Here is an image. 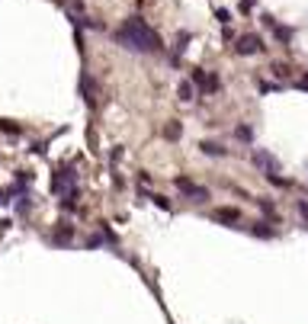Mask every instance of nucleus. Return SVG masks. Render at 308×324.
Masks as SVG:
<instances>
[{
  "label": "nucleus",
  "mask_w": 308,
  "mask_h": 324,
  "mask_svg": "<svg viewBox=\"0 0 308 324\" xmlns=\"http://www.w3.org/2000/svg\"><path fill=\"white\" fill-rule=\"evenodd\" d=\"M295 209H299V215L308 222V202H305V199H299V202H295Z\"/></svg>",
  "instance_id": "bb28decb"
},
{
  "label": "nucleus",
  "mask_w": 308,
  "mask_h": 324,
  "mask_svg": "<svg viewBox=\"0 0 308 324\" xmlns=\"http://www.w3.org/2000/svg\"><path fill=\"white\" fill-rule=\"evenodd\" d=\"M273 36H276L279 42H292V36H295V32L289 29V26H279V23H276V26H273Z\"/></svg>",
  "instance_id": "aec40b11"
},
{
  "label": "nucleus",
  "mask_w": 308,
  "mask_h": 324,
  "mask_svg": "<svg viewBox=\"0 0 308 324\" xmlns=\"http://www.w3.org/2000/svg\"><path fill=\"white\" fill-rule=\"evenodd\" d=\"M77 209H80V190H74L61 199V212H77Z\"/></svg>",
  "instance_id": "2eb2a0df"
},
{
  "label": "nucleus",
  "mask_w": 308,
  "mask_h": 324,
  "mask_svg": "<svg viewBox=\"0 0 308 324\" xmlns=\"http://www.w3.org/2000/svg\"><path fill=\"white\" fill-rule=\"evenodd\" d=\"M234 52H238L241 58H250V55L263 52V39H260V36H254V32H247V36H238V42H234Z\"/></svg>",
  "instance_id": "423d86ee"
},
{
  "label": "nucleus",
  "mask_w": 308,
  "mask_h": 324,
  "mask_svg": "<svg viewBox=\"0 0 308 324\" xmlns=\"http://www.w3.org/2000/svg\"><path fill=\"white\" fill-rule=\"evenodd\" d=\"M0 132H3V135H10V138H19V135H23V129H19L13 119H0Z\"/></svg>",
  "instance_id": "dca6fc26"
},
{
  "label": "nucleus",
  "mask_w": 308,
  "mask_h": 324,
  "mask_svg": "<svg viewBox=\"0 0 308 324\" xmlns=\"http://www.w3.org/2000/svg\"><path fill=\"white\" fill-rule=\"evenodd\" d=\"M250 161H254V167L260 170L263 177H270V173H279V161L270 151H263V148H254V154H250Z\"/></svg>",
  "instance_id": "20e7f679"
},
{
  "label": "nucleus",
  "mask_w": 308,
  "mask_h": 324,
  "mask_svg": "<svg viewBox=\"0 0 308 324\" xmlns=\"http://www.w3.org/2000/svg\"><path fill=\"white\" fill-rule=\"evenodd\" d=\"M173 183H177V190H180V193H183L190 202H209V199H212V193H209V186L192 183L190 177H177Z\"/></svg>",
  "instance_id": "7ed1b4c3"
},
{
  "label": "nucleus",
  "mask_w": 308,
  "mask_h": 324,
  "mask_svg": "<svg viewBox=\"0 0 308 324\" xmlns=\"http://www.w3.org/2000/svg\"><path fill=\"white\" fill-rule=\"evenodd\" d=\"M257 87H260V93H279L286 84H267V80H263V84H257Z\"/></svg>",
  "instance_id": "a878e982"
},
{
  "label": "nucleus",
  "mask_w": 308,
  "mask_h": 324,
  "mask_svg": "<svg viewBox=\"0 0 308 324\" xmlns=\"http://www.w3.org/2000/svg\"><path fill=\"white\" fill-rule=\"evenodd\" d=\"M80 90H84V103L87 106H93V103H96V90H93V80H90V74H80Z\"/></svg>",
  "instance_id": "f8f14e48"
},
{
  "label": "nucleus",
  "mask_w": 308,
  "mask_h": 324,
  "mask_svg": "<svg viewBox=\"0 0 308 324\" xmlns=\"http://www.w3.org/2000/svg\"><path fill=\"white\" fill-rule=\"evenodd\" d=\"M138 193L145 196V199H151L157 209H164V212H173V206H170V199H167V196H161V193H148V190H138Z\"/></svg>",
  "instance_id": "4468645a"
},
{
  "label": "nucleus",
  "mask_w": 308,
  "mask_h": 324,
  "mask_svg": "<svg viewBox=\"0 0 308 324\" xmlns=\"http://www.w3.org/2000/svg\"><path fill=\"white\" fill-rule=\"evenodd\" d=\"M247 231L254 234V238H260V241H270V238H276V228H270V222H254Z\"/></svg>",
  "instance_id": "9b49d317"
},
{
  "label": "nucleus",
  "mask_w": 308,
  "mask_h": 324,
  "mask_svg": "<svg viewBox=\"0 0 308 324\" xmlns=\"http://www.w3.org/2000/svg\"><path fill=\"white\" fill-rule=\"evenodd\" d=\"M13 180H16V186L29 190V183L36 180V173H32V170H16V173H13Z\"/></svg>",
  "instance_id": "a211bd4d"
},
{
  "label": "nucleus",
  "mask_w": 308,
  "mask_h": 324,
  "mask_svg": "<svg viewBox=\"0 0 308 324\" xmlns=\"http://www.w3.org/2000/svg\"><path fill=\"white\" fill-rule=\"evenodd\" d=\"M13 196H16L13 186H0V206H10V202H13Z\"/></svg>",
  "instance_id": "5701e85b"
},
{
  "label": "nucleus",
  "mask_w": 308,
  "mask_h": 324,
  "mask_svg": "<svg viewBox=\"0 0 308 324\" xmlns=\"http://www.w3.org/2000/svg\"><path fill=\"white\" fill-rule=\"evenodd\" d=\"M215 19H218L222 26H228V23H231V10H225V7H215Z\"/></svg>",
  "instance_id": "393cba45"
},
{
  "label": "nucleus",
  "mask_w": 308,
  "mask_h": 324,
  "mask_svg": "<svg viewBox=\"0 0 308 324\" xmlns=\"http://www.w3.org/2000/svg\"><path fill=\"white\" fill-rule=\"evenodd\" d=\"M190 39H192V32H177V39H173V48H177V55H183V52H186Z\"/></svg>",
  "instance_id": "6ab92c4d"
},
{
  "label": "nucleus",
  "mask_w": 308,
  "mask_h": 324,
  "mask_svg": "<svg viewBox=\"0 0 308 324\" xmlns=\"http://www.w3.org/2000/svg\"><path fill=\"white\" fill-rule=\"evenodd\" d=\"M254 202H257V209H260L267 218H273V212H276V209H273V202H270V199H254Z\"/></svg>",
  "instance_id": "b1692460"
},
{
  "label": "nucleus",
  "mask_w": 308,
  "mask_h": 324,
  "mask_svg": "<svg viewBox=\"0 0 308 324\" xmlns=\"http://www.w3.org/2000/svg\"><path fill=\"white\" fill-rule=\"evenodd\" d=\"M209 218L212 222H218V225H228V228H241V212L234 206H222V209H215V212H209Z\"/></svg>",
  "instance_id": "0eeeda50"
},
{
  "label": "nucleus",
  "mask_w": 308,
  "mask_h": 324,
  "mask_svg": "<svg viewBox=\"0 0 308 324\" xmlns=\"http://www.w3.org/2000/svg\"><path fill=\"white\" fill-rule=\"evenodd\" d=\"M292 87H295V90H308V74H302V77H299V80H295V84H292Z\"/></svg>",
  "instance_id": "cd10ccee"
},
{
  "label": "nucleus",
  "mask_w": 308,
  "mask_h": 324,
  "mask_svg": "<svg viewBox=\"0 0 308 324\" xmlns=\"http://www.w3.org/2000/svg\"><path fill=\"white\" fill-rule=\"evenodd\" d=\"M55 196H68V193H74L77 190V173L71 167H58L52 173V186H48Z\"/></svg>",
  "instance_id": "f03ea898"
},
{
  "label": "nucleus",
  "mask_w": 308,
  "mask_h": 324,
  "mask_svg": "<svg viewBox=\"0 0 308 324\" xmlns=\"http://www.w3.org/2000/svg\"><path fill=\"white\" fill-rule=\"evenodd\" d=\"M254 3H257V0H241V13H250V10H254Z\"/></svg>",
  "instance_id": "c85d7f7f"
},
{
  "label": "nucleus",
  "mask_w": 308,
  "mask_h": 324,
  "mask_svg": "<svg viewBox=\"0 0 308 324\" xmlns=\"http://www.w3.org/2000/svg\"><path fill=\"white\" fill-rule=\"evenodd\" d=\"M180 135H183V125H180V122H170L167 129H164V138H167V141H177Z\"/></svg>",
  "instance_id": "412c9836"
},
{
  "label": "nucleus",
  "mask_w": 308,
  "mask_h": 324,
  "mask_svg": "<svg viewBox=\"0 0 308 324\" xmlns=\"http://www.w3.org/2000/svg\"><path fill=\"white\" fill-rule=\"evenodd\" d=\"M45 241H48V244H52V247H68L71 241H74V225L61 222V225H58V228H55V231L48 234Z\"/></svg>",
  "instance_id": "6e6552de"
},
{
  "label": "nucleus",
  "mask_w": 308,
  "mask_h": 324,
  "mask_svg": "<svg viewBox=\"0 0 308 324\" xmlns=\"http://www.w3.org/2000/svg\"><path fill=\"white\" fill-rule=\"evenodd\" d=\"M199 151L209 154V157H225V154H228V148L218 145V141H199Z\"/></svg>",
  "instance_id": "ddd939ff"
},
{
  "label": "nucleus",
  "mask_w": 308,
  "mask_h": 324,
  "mask_svg": "<svg viewBox=\"0 0 308 324\" xmlns=\"http://www.w3.org/2000/svg\"><path fill=\"white\" fill-rule=\"evenodd\" d=\"M192 84L199 87L202 93H215L218 90V77L215 74H206V71H192Z\"/></svg>",
  "instance_id": "1a4fd4ad"
},
{
  "label": "nucleus",
  "mask_w": 308,
  "mask_h": 324,
  "mask_svg": "<svg viewBox=\"0 0 308 324\" xmlns=\"http://www.w3.org/2000/svg\"><path fill=\"white\" fill-rule=\"evenodd\" d=\"M116 45H122V48H129V52H141V55H148V52H161V36L151 29V26L141 19V16H129L119 29H116Z\"/></svg>",
  "instance_id": "f257e3e1"
},
{
  "label": "nucleus",
  "mask_w": 308,
  "mask_h": 324,
  "mask_svg": "<svg viewBox=\"0 0 308 324\" xmlns=\"http://www.w3.org/2000/svg\"><path fill=\"white\" fill-rule=\"evenodd\" d=\"M32 212V196L23 193V196H16V215H29Z\"/></svg>",
  "instance_id": "f3484780"
},
{
  "label": "nucleus",
  "mask_w": 308,
  "mask_h": 324,
  "mask_svg": "<svg viewBox=\"0 0 308 324\" xmlns=\"http://www.w3.org/2000/svg\"><path fill=\"white\" fill-rule=\"evenodd\" d=\"M100 244H106V247H119V238H116V231L109 228V225H100V231H96V234H90V238L84 241V247H87V250H96Z\"/></svg>",
  "instance_id": "39448f33"
},
{
  "label": "nucleus",
  "mask_w": 308,
  "mask_h": 324,
  "mask_svg": "<svg viewBox=\"0 0 308 324\" xmlns=\"http://www.w3.org/2000/svg\"><path fill=\"white\" fill-rule=\"evenodd\" d=\"M234 138L238 141H254V129H250V125H238V129H234Z\"/></svg>",
  "instance_id": "4be33fe9"
},
{
  "label": "nucleus",
  "mask_w": 308,
  "mask_h": 324,
  "mask_svg": "<svg viewBox=\"0 0 308 324\" xmlns=\"http://www.w3.org/2000/svg\"><path fill=\"white\" fill-rule=\"evenodd\" d=\"M196 90H199V87L192 84V80H180L177 84V100L180 103H192L196 100Z\"/></svg>",
  "instance_id": "9d476101"
}]
</instances>
